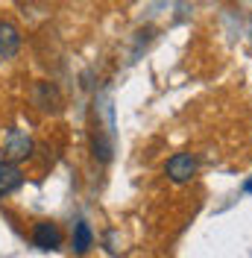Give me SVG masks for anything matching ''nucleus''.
Masks as SVG:
<instances>
[{
    "mask_svg": "<svg viewBox=\"0 0 252 258\" xmlns=\"http://www.w3.org/2000/svg\"><path fill=\"white\" fill-rule=\"evenodd\" d=\"M32 153V141L30 135H24L21 129H9V138H6V150H3V161L18 164L21 159H27Z\"/></svg>",
    "mask_w": 252,
    "mask_h": 258,
    "instance_id": "nucleus-1",
    "label": "nucleus"
},
{
    "mask_svg": "<svg viewBox=\"0 0 252 258\" xmlns=\"http://www.w3.org/2000/svg\"><path fill=\"white\" fill-rule=\"evenodd\" d=\"M32 243L38 249L53 252V249L62 246V229L56 223H50V220H41V223H35V229H32Z\"/></svg>",
    "mask_w": 252,
    "mask_h": 258,
    "instance_id": "nucleus-2",
    "label": "nucleus"
},
{
    "mask_svg": "<svg viewBox=\"0 0 252 258\" xmlns=\"http://www.w3.org/2000/svg\"><path fill=\"white\" fill-rule=\"evenodd\" d=\"M197 159L191 156V153H176L173 159L167 161V167H164V173L173 179V182H188V179H194V173H197Z\"/></svg>",
    "mask_w": 252,
    "mask_h": 258,
    "instance_id": "nucleus-3",
    "label": "nucleus"
},
{
    "mask_svg": "<svg viewBox=\"0 0 252 258\" xmlns=\"http://www.w3.org/2000/svg\"><path fill=\"white\" fill-rule=\"evenodd\" d=\"M32 100L41 112H59L62 109V94L53 82H38L35 91H32Z\"/></svg>",
    "mask_w": 252,
    "mask_h": 258,
    "instance_id": "nucleus-4",
    "label": "nucleus"
},
{
    "mask_svg": "<svg viewBox=\"0 0 252 258\" xmlns=\"http://www.w3.org/2000/svg\"><path fill=\"white\" fill-rule=\"evenodd\" d=\"M18 50H21V32H18V27L9 24V21H0V56L12 59V56H18Z\"/></svg>",
    "mask_w": 252,
    "mask_h": 258,
    "instance_id": "nucleus-5",
    "label": "nucleus"
},
{
    "mask_svg": "<svg viewBox=\"0 0 252 258\" xmlns=\"http://www.w3.org/2000/svg\"><path fill=\"white\" fill-rule=\"evenodd\" d=\"M24 185V173L18 164H9V161H0V197L18 191Z\"/></svg>",
    "mask_w": 252,
    "mask_h": 258,
    "instance_id": "nucleus-6",
    "label": "nucleus"
},
{
    "mask_svg": "<svg viewBox=\"0 0 252 258\" xmlns=\"http://www.w3.org/2000/svg\"><path fill=\"white\" fill-rule=\"evenodd\" d=\"M91 243H94L91 226L85 223V220H79V223L74 226V252H77V255H85V252L91 249Z\"/></svg>",
    "mask_w": 252,
    "mask_h": 258,
    "instance_id": "nucleus-7",
    "label": "nucleus"
},
{
    "mask_svg": "<svg viewBox=\"0 0 252 258\" xmlns=\"http://www.w3.org/2000/svg\"><path fill=\"white\" fill-rule=\"evenodd\" d=\"M94 156H100L103 161H109L111 159V147L103 141V138H94Z\"/></svg>",
    "mask_w": 252,
    "mask_h": 258,
    "instance_id": "nucleus-8",
    "label": "nucleus"
},
{
    "mask_svg": "<svg viewBox=\"0 0 252 258\" xmlns=\"http://www.w3.org/2000/svg\"><path fill=\"white\" fill-rule=\"evenodd\" d=\"M243 191H246V194H252V179H246V182H243Z\"/></svg>",
    "mask_w": 252,
    "mask_h": 258,
    "instance_id": "nucleus-9",
    "label": "nucleus"
}]
</instances>
